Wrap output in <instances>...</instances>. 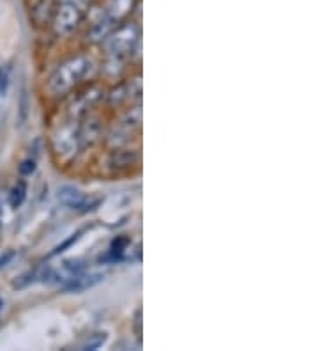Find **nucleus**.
Returning a JSON list of instances; mask_svg holds the SVG:
<instances>
[{"instance_id": "1", "label": "nucleus", "mask_w": 318, "mask_h": 351, "mask_svg": "<svg viewBox=\"0 0 318 351\" xmlns=\"http://www.w3.org/2000/svg\"><path fill=\"white\" fill-rule=\"evenodd\" d=\"M90 69H92V60L89 57H72L68 62H64L60 68L55 69V73L51 75L50 80H48L47 89L53 96L66 95V93H69L72 87L77 86L78 82H81L89 75Z\"/></svg>"}, {"instance_id": "2", "label": "nucleus", "mask_w": 318, "mask_h": 351, "mask_svg": "<svg viewBox=\"0 0 318 351\" xmlns=\"http://www.w3.org/2000/svg\"><path fill=\"white\" fill-rule=\"evenodd\" d=\"M140 43V32H138V27L133 25V23H126L120 29H117L115 32H110V36L106 38L105 41V50L110 57H124L126 53L135 50V47H138Z\"/></svg>"}, {"instance_id": "3", "label": "nucleus", "mask_w": 318, "mask_h": 351, "mask_svg": "<svg viewBox=\"0 0 318 351\" xmlns=\"http://www.w3.org/2000/svg\"><path fill=\"white\" fill-rule=\"evenodd\" d=\"M81 22V9L69 2H62L57 8L55 18H53V27L59 36H69L75 32Z\"/></svg>"}, {"instance_id": "4", "label": "nucleus", "mask_w": 318, "mask_h": 351, "mask_svg": "<svg viewBox=\"0 0 318 351\" xmlns=\"http://www.w3.org/2000/svg\"><path fill=\"white\" fill-rule=\"evenodd\" d=\"M59 202L64 206H68L71 210H78L80 213H87V211L94 210L96 206H99L101 199H89L85 197L80 190L75 186H62L59 190Z\"/></svg>"}, {"instance_id": "5", "label": "nucleus", "mask_w": 318, "mask_h": 351, "mask_svg": "<svg viewBox=\"0 0 318 351\" xmlns=\"http://www.w3.org/2000/svg\"><path fill=\"white\" fill-rule=\"evenodd\" d=\"M78 142H80V132H77L72 126H64L53 137V147H55L57 154L68 158L77 153Z\"/></svg>"}, {"instance_id": "6", "label": "nucleus", "mask_w": 318, "mask_h": 351, "mask_svg": "<svg viewBox=\"0 0 318 351\" xmlns=\"http://www.w3.org/2000/svg\"><path fill=\"white\" fill-rule=\"evenodd\" d=\"M85 265L80 259H68L64 261L59 268H51L50 271V282H69L71 278L80 275L83 271Z\"/></svg>"}, {"instance_id": "7", "label": "nucleus", "mask_w": 318, "mask_h": 351, "mask_svg": "<svg viewBox=\"0 0 318 351\" xmlns=\"http://www.w3.org/2000/svg\"><path fill=\"white\" fill-rule=\"evenodd\" d=\"M103 278H105V275L103 274H80L75 278H71L69 282L64 284V291L66 293L87 291V289H90V287L98 286Z\"/></svg>"}, {"instance_id": "8", "label": "nucleus", "mask_w": 318, "mask_h": 351, "mask_svg": "<svg viewBox=\"0 0 318 351\" xmlns=\"http://www.w3.org/2000/svg\"><path fill=\"white\" fill-rule=\"evenodd\" d=\"M114 18L108 16V14H106V16H101L98 22H94L92 29L87 32V39L92 41V43H99V41L106 39L110 36L111 29H114Z\"/></svg>"}, {"instance_id": "9", "label": "nucleus", "mask_w": 318, "mask_h": 351, "mask_svg": "<svg viewBox=\"0 0 318 351\" xmlns=\"http://www.w3.org/2000/svg\"><path fill=\"white\" fill-rule=\"evenodd\" d=\"M136 162H138V153L129 149H115L110 154V160H108V163L114 169H126Z\"/></svg>"}, {"instance_id": "10", "label": "nucleus", "mask_w": 318, "mask_h": 351, "mask_svg": "<svg viewBox=\"0 0 318 351\" xmlns=\"http://www.w3.org/2000/svg\"><path fill=\"white\" fill-rule=\"evenodd\" d=\"M133 8V0H111L110 9H108V16H111L114 20H120V18L126 16Z\"/></svg>"}, {"instance_id": "11", "label": "nucleus", "mask_w": 318, "mask_h": 351, "mask_svg": "<svg viewBox=\"0 0 318 351\" xmlns=\"http://www.w3.org/2000/svg\"><path fill=\"white\" fill-rule=\"evenodd\" d=\"M25 197H27V183L21 180L14 184L13 190H11V195H9L11 208H13V210L20 208V206L23 204V201H25Z\"/></svg>"}, {"instance_id": "12", "label": "nucleus", "mask_w": 318, "mask_h": 351, "mask_svg": "<svg viewBox=\"0 0 318 351\" xmlns=\"http://www.w3.org/2000/svg\"><path fill=\"white\" fill-rule=\"evenodd\" d=\"M106 339H108V334H106V332H96V334H92L89 339H87V341H85L83 346H81V350H85V351L98 350V348H101L103 344L106 343Z\"/></svg>"}, {"instance_id": "13", "label": "nucleus", "mask_w": 318, "mask_h": 351, "mask_svg": "<svg viewBox=\"0 0 318 351\" xmlns=\"http://www.w3.org/2000/svg\"><path fill=\"white\" fill-rule=\"evenodd\" d=\"M127 245H129V240H127L126 236H119V238H115L111 241V249H110V256L115 257V259H120L122 254L126 252Z\"/></svg>"}, {"instance_id": "14", "label": "nucleus", "mask_w": 318, "mask_h": 351, "mask_svg": "<svg viewBox=\"0 0 318 351\" xmlns=\"http://www.w3.org/2000/svg\"><path fill=\"white\" fill-rule=\"evenodd\" d=\"M140 123H142V110H140V107H136L135 110H131L126 117H124L122 126L127 130H133V128H138V126H140Z\"/></svg>"}, {"instance_id": "15", "label": "nucleus", "mask_w": 318, "mask_h": 351, "mask_svg": "<svg viewBox=\"0 0 318 351\" xmlns=\"http://www.w3.org/2000/svg\"><path fill=\"white\" fill-rule=\"evenodd\" d=\"M9 80H11V66H0V96L8 95Z\"/></svg>"}, {"instance_id": "16", "label": "nucleus", "mask_w": 318, "mask_h": 351, "mask_svg": "<svg viewBox=\"0 0 318 351\" xmlns=\"http://www.w3.org/2000/svg\"><path fill=\"white\" fill-rule=\"evenodd\" d=\"M18 108H20V114H18V125H23L29 116V95H27V90L23 89L20 96V103H18Z\"/></svg>"}, {"instance_id": "17", "label": "nucleus", "mask_w": 318, "mask_h": 351, "mask_svg": "<svg viewBox=\"0 0 318 351\" xmlns=\"http://www.w3.org/2000/svg\"><path fill=\"white\" fill-rule=\"evenodd\" d=\"M36 169V160L29 158V160H23V162L20 163V167H18V171H20L21 176H29L32 174Z\"/></svg>"}, {"instance_id": "18", "label": "nucleus", "mask_w": 318, "mask_h": 351, "mask_svg": "<svg viewBox=\"0 0 318 351\" xmlns=\"http://www.w3.org/2000/svg\"><path fill=\"white\" fill-rule=\"evenodd\" d=\"M78 238H80V232H77V234L75 236H71V238H69L68 241H64L62 245H59V247H57L55 250H53V252H51V256H57V254H60V252H64V250L68 249V247H71L72 243H75V241L78 240Z\"/></svg>"}, {"instance_id": "19", "label": "nucleus", "mask_w": 318, "mask_h": 351, "mask_svg": "<svg viewBox=\"0 0 318 351\" xmlns=\"http://www.w3.org/2000/svg\"><path fill=\"white\" fill-rule=\"evenodd\" d=\"M14 256H16V252H14V250H8V252L2 254V256H0V270H4L5 266L13 261Z\"/></svg>"}, {"instance_id": "20", "label": "nucleus", "mask_w": 318, "mask_h": 351, "mask_svg": "<svg viewBox=\"0 0 318 351\" xmlns=\"http://www.w3.org/2000/svg\"><path fill=\"white\" fill-rule=\"evenodd\" d=\"M135 328H136V334L142 335V311L138 308L135 314Z\"/></svg>"}, {"instance_id": "21", "label": "nucleus", "mask_w": 318, "mask_h": 351, "mask_svg": "<svg viewBox=\"0 0 318 351\" xmlns=\"http://www.w3.org/2000/svg\"><path fill=\"white\" fill-rule=\"evenodd\" d=\"M62 2H69V4H75L77 8L81 9L85 4H87V2H89V0H62Z\"/></svg>"}, {"instance_id": "22", "label": "nucleus", "mask_w": 318, "mask_h": 351, "mask_svg": "<svg viewBox=\"0 0 318 351\" xmlns=\"http://www.w3.org/2000/svg\"><path fill=\"white\" fill-rule=\"evenodd\" d=\"M4 307V302H2V298H0V308Z\"/></svg>"}]
</instances>
